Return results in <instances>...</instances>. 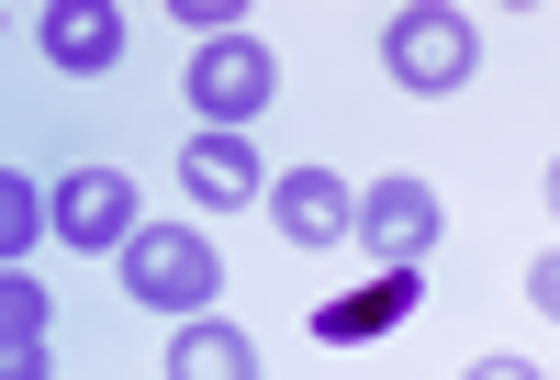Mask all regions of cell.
Listing matches in <instances>:
<instances>
[{"label":"cell","instance_id":"6da1fadb","mask_svg":"<svg viewBox=\"0 0 560 380\" xmlns=\"http://www.w3.org/2000/svg\"><path fill=\"white\" fill-rule=\"evenodd\" d=\"M382 68L404 90H427V102H448V90H471V68H482V23L448 12V0H415V12L382 23Z\"/></svg>","mask_w":560,"mask_h":380},{"label":"cell","instance_id":"7a4b0ae2","mask_svg":"<svg viewBox=\"0 0 560 380\" xmlns=\"http://www.w3.org/2000/svg\"><path fill=\"white\" fill-rule=\"evenodd\" d=\"M124 292L135 302H158V313H202L224 292V258H213V235L202 224H147L124 247Z\"/></svg>","mask_w":560,"mask_h":380},{"label":"cell","instance_id":"3957f363","mask_svg":"<svg viewBox=\"0 0 560 380\" xmlns=\"http://www.w3.org/2000/svg\"><path fill=\"white\" fill-rule=\"evenodd\" d=\"M269 90H280V68H269V45H258V34L191 45V112H213V134H236L247 112H269Z\"/></svg>","mask_w":560,"mask_h":380},{"label":"cell","instance_id":"277c9868","mask_svg":"<svg viewBox=\"0 0 560 380\" xmlns=\"http://www.w3.org/2000/svg\"><path fill=\"white\" fill-rule=\"evenodd\" d=\"M438 235H448V202H438L427 179H382V190H359V247L382 258V269H415Z\"/></svg>","mask_w":560,"mask_h":380},{"label":"cell","instance_id":"5b68a950","mask_svg":"<svg viewBox=\"0 0 560 380\" xmlns=\"http://www.w3.org/2000/svg\"><path fill=\"white\" fill-rule=\"evenodd\" d=\"M280 235H292L303 258H325V247H348L359 235V190L337 179V168H292V179H269V202H258Z\"/></svg>","mask_w":560,"mask_h":380},{"label":"cell","instance_id":"8992f818","mask_svg":"<svg viewBox=\"0 0 560 380\" xmlns=\"http://www.w3.org/2000/svg\"><path fill=\"white\" fill-rule=\"evenodd\" d=\"M45 202H57V235H68V247H135V235H147V224H135V179H124V168H68Z\"/></svg>","mask_w":560,"mask_h":380},{"label":"cell","instance_id":"52a82bcc","mask_svg":"<svg viewBox=\"0 0 560 380\" xmlns=\"http://www.w3.org/2000/svg\"><path fill=\"white\" fill-rule=\"evenodd\" d=\"M179 190H191L202 213L269 202V179H258V157H247V134H191V146H179Z\"/></svg>","mask_w":560,"mask_h":380},{"label":"cell","instance_id":"ba28073f","mask_svg":"<svg viewBox=\"0 0 560 380\" xmlns=\"http://www.w3.org/2000/svg\"><path fill=\"white\" fill-rule=\"evenodd\" d=\"M34 23H45V57H57V68H79V79L124 57V23L102 12V0H57V12H34Z\"/></svg>","mask_w":560,"mask_h":380},{"label":"cell","instance_id":"9c48e42d","mask_svg":"<svg viewBox=\"0 0 560 380\" xmlns=\"http://www.w3.org/2000/svg\"><path fill=\"white\" fill-rule=\"evenodd\" d=\"M168 380H258V347L236 336V324H213V313H191L168 336Z\"/></svg>","mask_w":560,"mask_h":380},{"label":"cell","instance_id":"30bf717a","mask_svg":"<svg viewBox=\"0 0 560 380\" xmlns=\"http://www.w3.org/2000/svg\"><path fill=\"white\" fill-rule=\"evenodd\" d=\"M45 224H57V202H45V190H34V179L12 168V179H0V258H12V269H23V247H34V235H45Z\"/></svg>","mask_w":560,"mask_h":380},{"label":"cell","instance_id":"8fae6325","mask_svg":"<svg viewBox=\"0 0 560 380\" xmlns=\"http://www.w3.org/2000/svg\"><path fill=\"white\" fill-rule=\"evenodd\" d=\"M45 313H57V292H34V269L0 280V336H45Z\"/></svg>","mask_w":560,"mask_h":380},{"label":"cell","instance_id":"7c38bea8","mask_svg":"<svg viewBox=\"0 0 560 380\" xmlns=\"http://www.w3.org/2000/svg\"><path fill=\"white\" fill-rule=\"evenodd\" d=\"M0 380H57V369H45V336H12V347H0Z\"/></svg>","mask_w":560,"mask_h":380},{"label":"cell","instance_id":"4fadbf2b","mask_svg":"<svg viewBox=\"0 0 560 380\" xmlns=\"http://www.w3.org/2000/svg\"><path fill=\"white\" fill-rule=\"evenodd\" d=\"M527 302H538V313H549V324H560V247H549V258H538V269H527Z\"/></svg>","mask_w":560,"mask_h":380},{"label":"cell","instance_id":"5bb4252c","mask_svg":"<svg viewBox=\"0 0 560 380\" xmlns=\"http://www.w3.org/2000/svg\"><path fill=\"white\" fill-rule=\"evenodd\" d=\"M471 380H549V369H527V358H482Z\"/></svg>","mask_w":560,"mask_h":380},{"label":"cell","instance_id":"9a60e30c","mask_svg":"<svg viewBox=\"0 0 560 380\" xmlns=\"http://www.w3.org/2000/svg\"><path fill=\"white\" fill-rule=\"evenodd\" d=\"M549 213H560V157H549Z\"/></svg>","mask_w":560,"mask_h":380}]
</instances>
